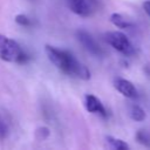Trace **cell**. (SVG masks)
<instances>
[{
	"label": "cell",
	"instance_id": "3",
	"mask_svg": "<svg viewBox=\"0 0 150 150\" xmlns=\"http://www.w3.org/2000/svg\"><path fill=\"white\" fill-rule=\"evenodd\" d=\"M105 40L117 52L129 56L131 54H134V46L130 42V40L127 38L125 34H123L122 32H108L105 34Z\"/></svg>",
	"mask_w": 150,
	"mask_h": 150
},
{
	"label": "cell",
	"instance_id": "14",
	"mask_svg": "<svg viewBox=\"0 0 150 150\" xmlns=\"http://www.w3.org/2000/svg\"><path fill=\"white\" fill-rule=\"evenodd\" d=\"M143 8H144L145 13L150 16V0H148V1H145V2L143 4Z\"/></svg>",
	"mask_w": 150,
	"mask_h": 150
},
{
	"label": "cell",
	"instance_id": "2",
	"mask_svg": "<svg viewBox=\"0 0 150 150\" xmlns=\"http://www.w3.org/2000/svg\"><path fill=\"white\" fill-rule=\"evenodd\" d=\"M23 52L19 43L0 34V59L7 62H22Z\"/></svg>",
	"mask_w": 150,
	"mask_h": 150
},
{
	"label": "cell",
	"instance_id": "13",
	"mask_svg": "<svg viewBox=\"0 0 150 150\" xmlns=\"http://www.w3.org/2000/svg\"><path fill=\"white\" fill-rule=\"evenodd\" d=\"M15 21H16V23H19V25H21V26H29V25H30L29 19H28L26 15H23V14L16 15V16H15Z\"/></svg>",
	"mask_w": 150,
	"mask_h": 150
},
{
	"label": "cell",
	"instance_id": "15",
	"mask_svg": "<svg viewBox=\"0 0 150 150\" xmlns=\"http://www.w3.org/2000/svg\"><path fill=\"white\" fill-rule=\"evenodd\" d=\"M91 1H95V0H91Z\"/></svg>",
	"mask_w": 150,
	"mask_h": 150
},
{
	"label": "cell",
	"instance_id": "1",
	"mask_svg": "<svg viewBox=\"0 0 150 150\" xmlns=\"http://www.w3.org/2000/svg\"><path fill=\"white\" fill-rule=\"evenodd\" d=\"M45 52H46L49 61L57 69L63 71L64 74L73 76V77L81 79V80H89L90 79V73L87 69V67L84 64H82L79 60H76L71 53L55 48V47L49 46V45L46 46Z\"/></svg>",
	"mask_w": 150,
	"mask_h": 150
},
{
	"label": "cell",
	"instance_id": "11",
	"mask_svg": "<svg viewBox=\"0 0 150 150\" xmlns=\"http://www.w3.org/2000/svg\"><path fill=\"white\" fill-rule=\"evenodd\" d=\"M9 132V125L6 118H4L2 115H0V139H5Z\"/></svg>",
	"mask_w": 150,
	"mask_h": 150
},
{
	"label": "cell",
	"instance_id": "7",
	"mask_svg": "<svg viewBox=\"0 0 150 150\" xmlns=\"http://www.w3.org/2000/svg\"><path fill=\"white\" fill-rule=\"evenodd\" d=\"M68 7L71 12H74L77 15L86 16L89 14V6L87 0H66Z\"/></svg>",
	"mask_w": 150,
	"mask_h": 150
},
{
	"label": "cell",
	"instance_id": "12",
	"mask_svg": "<svg viewBox=\"0 0 150 150\" xmlns=\"http://www.w3.org/2000/svg\"><path fill=\"white\" fill-rule=\"evenodd\" d=\"M136 137H137V139H138L139 143H142L144 145H150V135L148 132L141 130V131H138V134H137Z\"/></svg>",
	"mask_w": 150,
	"mask_h": 150
},
{
	"label": "cell",
	"instance_id": "10",
	"mask_svg": "<svg viewBox=\"0 0 150 150\" xmlns=\"http://www.w3.org/2000/svg\"><path fill=\"white\" fill-rule=\"evenodd\" d=\"M130 117L136 122H142L145 118V111L137 104H132L129 109Z\"/></svg>",
	"mask_w": 150,
	"mask_h": 150
},
{
	"label": "cell",
	"instance_id": "5",
	"mask_svg": "<svg viewBox=\"0 0 150 150\" xmlns=\"http://www.w3.org/2000/svg\"><path fill=\"white\" fill-rule=\"evenodd\" d=\"M114 87L117 89V91H120L123 96H125L128 98H136L138 96L136 87L129 80L117 77L114 81Z\"/></svg>",
	"mask_w": 150,
	"mask_h": 150
},
{
	"label": "cell",
	"instance_id": "8",
	"mask_svg": "<svg viewBox=\"0 0 150 150\" xmlns=\"http://www.w3.org/2000/svg\"><path fill=\"white\" fill-rule=\"evenodd\" d=\"M110 21L114 26H116L118 28H130V27H132L131 22L120 13H112L110 15Z\"/></svg>",
	"mask_w": 150,
	"mask_h": 150
},
{
	"label": "cell",
	"instance_id": "9",
	"mask_svg": "<svg viewBox=\"0 0 150 150\" xmlns=\"http://www.w3.org/2000/svg\"><path fill=\"white\" fill-rule=\"evenodd\" d=\"M105 141H107L109 148H111L114 150H127V149H129V145L125 142H123L122 139L108 136V137H105Z\"/></svg>",
	"mask_w": 150,
	"mask_h": 150
},
{
	"label": "cell",
	"instance_id": "4",
	"mask_svg": "<svg viewBox=\"0 0 150 150\" xmlns=\"http://www.w3.org/2000/svg\"><path fill=\"white\" fill-rule=\"evenodd\" d=\"M76 35H77V39L81 42V45L86 48V50H88L93 55H101L102 52H101L100 46L96 43V41L89 33H87L86 30H77Z\"/></svg>",
	"mask_w": 150,
	"mask_h": 150
},
{
	"label": "cell",
	"instance_id": "6",
	"mask_svg": "<svg viewBox=\"0 0 150 150\" xmlns=\"http://www.w3.org/2000/svg\"><path fill=\"white\" fill-rule=\"evenodd\" d=\"M84 107L89 112H96L102 115L103 117L107 116V111L102 104V102L94 95H86L84 97Z\"/></svg>",
	"mask_w": 150,
	"mask_h": 150
}]
</instances>
